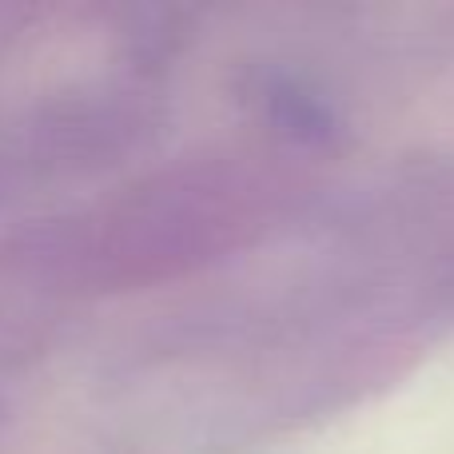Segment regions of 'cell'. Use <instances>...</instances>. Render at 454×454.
Instances as JSON below:
<instances>
[{"mask_svg": "<svg viewBox=\"0 0 454 454\" xmlns=\"http://www.w3.org/2000/svg\"><path fill=\"white\" fill-rule=\"evenodd\" d=\"M0 423H4V399H0Z\"/></svg>", "mask_w": 454, "mask_h": 454, "instance_id": "cell-3", "label": "cell"}, {"mask_svg": "<svg viewBox=\"0 0 454 454\" xmlns=\"http://www.w3.org/2000/svg\"><path fill=\"white\" fill-rule=\"evenodd\" d=\"M307 168L279 144H220L164 160L88 204L0 231V279L120 291L188 275L295 212Z\"/></svg>", "mask_w": 454, "mask_h": 454, "instance_id": "cell-1", "label": "cell"}, {"mask_svg": "<svg viewBox=\"0 0 454 454\" xmlns=\"http://www.w3.org/2000/svg\"><path fill=\"white\" fill-rule=\"evenodd\" d=\"M20 184H28V180H24L20 164H16V156H12V148H8L4 132H0V200L12 196V188H20Z\"/></svg>", "mask_w": 454, "mask_h": 454, "instance_id": "cell-2", "label": "cell"}]
</instances>
